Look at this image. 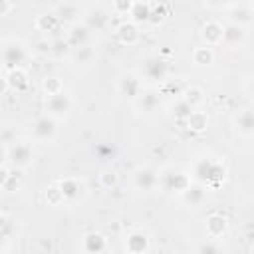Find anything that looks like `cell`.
Masks as SVG:
<instances>
[{"instance_id": "cell-1", "label": "cell", "mask_w": 254, "mask_h": 254, "mask_svg": "<svg viewBox=\"0 0 254 254\" xmlns=\"http://www.w3.org/2000/svg\"><path fill=\"white\" fill-rule=\"evenodd\" d=\"M189 175H190L192 183H198L204 189H214V187H218L226 181L228 171H226V165L220 159L202 155V157H196L192 161V167H190Z\"/></svg>"}, {"instance_id": "cell-2", "label": "cell", "mask_w": 254, "mask_h": 254, "mask_svg": "<svg viewBox=\"0 0 254 254\" xmlns=\"http://www.w3.org/2000/svg\"><path fill=\"white\" fill-rule=\"evenodd\" d=\"M28 56H30L28 46L20 38H6L0 42V64L6 71L24 67Z\"/></svg>"}, {"instance_id": "cell-3", "label": "cell", "mask_w": 254, "mask_h": 254, "mask_svg": "<svg viewBox=\"0 0 254 254\" xmlns=\"http://www.w3.org/2000/svg\"><path fill=\"white\" fill-rule=\"evenodd\" d=\"M192 179L187 171L177 169V167H167L159 173V187L167 192H175V194H183L189 187H190Z\"/></svg>"}, {"instance_id": "cell-4", "label": "cell", "mask_w": 254, "mask_h": 254, "mask_svg": "<svg viewBox=\"0 0 254 254\" xmlns=\"http://www.w3.org/2000/svg\"><path fill=\"white\" fill-rule=\"evenodd\" d=\"M141 79H147L151 83H163L169 75V64L163 56L159 54H153V56H147L143 58L141 62V73H137Z\"/></svg>"}, {"instance_id": "cell-5", "label": "cell", "mask_w": 254, "mask_h": 254, "mask_svg": "<svg viewBox=\"0 0 254 254\" xmlns=\"http://www.w3.org/2000/svg\"><path fill=\"white\" fill-rule=\"evenodd\" d=\"M32 159H34V149H32V143L30 141H24V139H18L16 143H12L8 147V161L14 169H26L32 165Z\"/></svg>"}, {"instance_id": "cell-6", "label": "cell", "mask_w": 254, "mask_h": 254, "mask_svg": "<svg viewBox=\"0 0 254 254\" xmlns=\"http://www.w3.org/2000/svg\"><path fill=\"white\" fill-rule=\"evenodd\" d=\"M109 16H111V10L107 6H103V4H91L89 8L83 10L81 24L87 26L89 32H99V30H103L109 24Z\"/></svg>"}, {"instance_id": "cell-7", "label": "cell", "mask_w": 254, "mask_h": 254, "mask_svg": "<svg viewBox=\"0 0 254 254\" xmlns=\"http://www.w3.org/2000/svg\"><path fill=\"white\" fill-rule=\"evenodd\" d=\"M73 107V99L67 91H62V93H56V95H50L46 97L44 101V109H46V115L54 117L56 121L64 119Z\"/></svg>"}, {"instance_id": "cell-8", "label": "cell", "mask_w": 254, "mask_h": 254, "mask_svg": "<svg viewBox=\"0 0 254 254\" xmlns=\"http://www.w3.org/2000/svg\"><path fill=\"white\" fill-rule=\"evenodd\" d=\"M131 185L139 192H151L159 187V171L149 167V165L137 167L131 175Z\"/></svg>"}, {"instance_id": "cell-9", "label": "cell", "mask_w": 254, "mask_h": 254, "mask_svg": "<svg viewBox=\"0 0 254 254\" xmlns=\"http://www.w3.org/2000/svg\"><path fill=\"white\" fill-rule=\"evenodd\" d=\"M32 135H34V139L40 141V143H50V141H54L56 135H58V121H56L54 117L46 115V113L40 115V117L34 121V125H32Z\"/></svg>"}, {"instance_id": "cell-10", "label": "cell", "mask_w": 254, "mask_h": 254, "mask_svg": "<svg viewBox=\"0 0 254 254\" xmlns=\"http://www.w3.org/2000/svg\"><path fill=\"white\" fill-rule=\"evenodd\" d=\"M56 185L64 194V202H77L85 194V183L77 177H62Z\"/></svg>"}, {"instance_id": "cell-11", "label": "cell", "mask_w": 254, "mask_h": 254, "mask_svg": "<svg viewBox=\"0 0 254 254\" xmlns=\"http://www.w3.org/2000/svg\"><path fill=\"white\" fill-rule=\"evenodd\" d=\"M224 8L228 10V22L244 28L252 24V16H254L252 2H230V4H224Z\"/></svg>"}, {"instance_id": "cell-12", "label": "cell", "mask_w": 254, "mask_h": 254, "mask_svg": "<svg viewBox=\"0 0 254 254\" xmlns=\"http://www.w3.org/2000/svg\"><path fill=\"white\" fill-rule=\"evenodd\" d=\"M248 40V28L244 26H238V24H232V22H226L222 26V40L220 44H224L226 48H242Z\"/></svg>"}, {"instance_id": "cell-13", "label": "cell", "mask_w": 254, "mask_h": 254, "mask_svg": "<svg viewBox=\"0 0 254 254\" xmlns=\"http://www.w3.org/2000/svg\"><path fill=\"white\" fill-rule=\"evenodd\" d=\"M83 6H79L77 2H60V4H56L54 6V14H56V18L60 20V24L64 22V24H69V26H73V24H77L81 18H83Z\"/></svg>"}, {"instance_id": "cell-14", "label": "cell", "mask_w": 254, "mask_h": 254, "mask_svg": "<svg viewBox=\"0 0 254 254\" xmlns=\"http://www.w3.org/2000/svg\"><path fill=\"white\" fill-rule=\"evenodd\" d=\"M133 105H135V109H137L139 113H143V115H153V113H157L159 107H161V95H159V91H155V89H143V91L133 99Z\"/></svg>"}, {"instance_id": "cell-15", "label": "cell", "mask_w": 254, "mask_h": 254, "mask_svg": "<svg viewBox=\"0 0 254 254\" xmlns=\"http://www.w3.org/2000/svg\"><path fill=\"white\" fill-rule=\"evenodd\" d=\"M117 89H119L121 95L135 99L143 91V81H141V77L135 71H125L117 79Z\"/></svg>"}, {"instance_id": "cell-16", "label": "cell", "mask_w": 254, "mask_h": 254, "mask_svg": "<svg viewBox=\"0 0 254 254\" xmlns=\"http://www.w3.org/2000/svg\"><path fill=\"white\" fill-rule=\"evenodd\" d=\"M151 246V238L145 230H131L125 236V250L127 254H147Z\"/></svg>"}, {"instance_id": "cell-17", "label": "cell", "mask_w": 254, "mask_h": 254, "mask_svg": "<svg viewBox=\"0 0 254 254\" xmlns=\"http://www.w3.org/2000/svg\"><path fill=\"white\" fill-rule=\"evenodd\" d=\"M232 125H234L238 135L252 137L254 135V111H252V107H244V109L236 111L232 117Z\"/></svg>"}, {"instance_id": "cell-18", "label": "cell", "mask_w": 254, "mask_h": 254, "mask_svg": "<svg viewBox=\"0 0 254 254\" xmlns=\"http://www.w3.org/2000/svg\"><path fill=\"white\" fill-rule=\"evenodd\" d=\"M204 230H206V236L212 238V240H218L226 234L228 230V220L224 214L220 212H212L206 216V222H204Z\"/></svg>"}, {"instance_id": "cell-19", "label": "cell", "mask_w": 254, "mask_h": 254, "mask_svg": "<svg viewBox=\"0 0 254 254\" xmlns=\"http://www.w3.org/2000/svg\"><path fill=\"white\" fill-rule=\"evenodd\" d=\"M105 248H107V238L101 232L91 230V232H85L83 234V238H81V250L85 254H101Z\"/></svg>"}, {"instance_id": "cell-20", "label": "cell", "mask_w": 254, "mask_h": 254, "mask_svg": "<svg viewBox=\"0 0 254 254\" xmlns=\"http://www.w3.org/2000/svg\"><path fill=\"white\" fill-rule=\"evenodd\" d=\"M117 40L123 44V46H135L141 38V30L137 24H133L131 20H125L117 26Z\"/></svg>"}, {"instance_id": "cell-21", "label": "cell", "mask_w": 254, "mask_h": 254, "mask_svg": "<svg viewBox=\"0 0 254 254\" xmlns=\"http://www.w3.org/2000/svg\"><path fill=\"white\" fill-rule=\"evenodd\" d=\"M89 38H91V32L87 30V26H83L81 22L69 26L67 34H65V42L69 44V48H79V46H85L89 44Z\"/></svg>"}, {"instance_id": "cell-22", "label": "cell", "mask_w": 254, "mask_h": 254, "mask_svg": "<svg viewBox=\"0 0 254 254\" xmlns=\"http://www.w3.org/2000/svg\"><path fill=\"white\" fill-rule=\"evenodd\" d=\"M200 38L204 40V44L208 48L220 44V40H222V24L218 20H206L202 24V28H200Z\"/></svg>"}, {"instance_id": "cell-23", "label": "cell", "mask_w": 254, "mask_h": 254, "mask_svg": "<svg viewBox=\"0 0 254 254\" xmlns=\"http://www.w3.org/2000/svg\"><path fill=\"white\" fill-rule=\"evenodd\" d=\"M6 81H8V89H14L16 93H22L30 87V75L24 67H18V69H10L6 71Z\"/></svg>"}, {"instance_id": "cell-24", "label": "cell", "mask_w": 254, "mask_h": 254, "mask_svg": "<svg viewBox=\"0 0 254 254\" xmlns=\"http://www.w3.org/2000/svg\"><path fill=\"white\" fill-rule=\"evenodd\" d=\"M206 190H208V189H204L202 185H198V183H190V187L181 194V200H183L187 206L196 208V206H200V204L204 202V198H206Z\"/></svg>"}, {"instance_id": "cell-25", "label": "cell", "mask_w": 254, "mask_h": 254, "mask_svg": "<svg viewBox=\"0 0 254 254\" xmlns=\"http://www.w3.org/2000/svg\"><path fill=\"white\" fill-rule=\"evenodd\" d=\"M34 26L38 32L42 34H50V32H56L60 28V20L56 18L54 12H40L34 20Z\"/></svg>"}, {"instance_id": "cell-26", "label": "cell", "mask_w": 254, "mask_h": 254, "mask_svg": "<svg viewBox=\"0 0 254 254\" xmlns=\"http://www.w3.org/2000/svg\"><path fill=\"white\" fill-rule=\"evenodd\" d=\"M181 97H183L192 109H198V107L206 101V93H204V89L198 87V85H185Z\"/></svg>"}, {"instance_id": "cell-27", "label": "cell", "mask_w": 254, "mask_h": 254, "mask_svg": "<svg viewBox=\"0 0 254 254\" xmlns=\"http://www.w3.org/2000/svg\"><path fill=\"white\" fill-rule=\"evenodd\" d=\"M93 58H95V50L91 48V44L73 48V50L69 52V60H71V64H75V65H87V64L93 62Z\"/></svg>"}, {"instance_id": "cell-28", "label": "cell", "mask_w": 254, "mask_h": 254, "mask_svg": "<svg viewBox=\"0 0 254 254\" xmlns=\"http://www.w3.org/2000/svg\"><path fill=\"white\" fill-rule=\"evenodd\" d=\"M185 123H187V127H189V131H192V133H202V131H206V127H208V115H206L204 111H200V109H192L190 115L185 119Z\"/></svg>"}, {"instance_id": "cell-29", "label": "cell", "mask_w": 254, "mask_h": 254, "mask_svg": "<svg viewBox=\"0 0 254 254\" xmlns=\"http://www.w3.org/2000/svg\"><path fill=\"white\" fill-rule=\"evenodd\" d=\"M149 10H151V2H133L131 4V10H129V20L133 24H143L149 20Z\"/></svg>"}, {"instance_id": "cell-30", "label": "cell", "mask_w": 254, "mask_h": 254, "mask_svg": "<svg viewBox=\"0 0 254 254\" xmlns=\"http://www.w3.org/2000/svg\"><path fill=\"white\" fill-rule=\"evenodd\" d=\"M192 64L200 65V67L212 65L214 64V50L208 48V46H196L192 50Z\"/></svg>"}, {"instance_id": "cell-31", "label": "cell", "mask_w": 254, "mask_h": 254, "mask_svg": "<svg viewBox=\"0 0 254 254\" xmlns=\"http://www.w3.org/2000/svg\"><path fill=\"white\" fill-rule=\"evenodd\" d=\"M169 115L171 117H175V119H179V121H185L189 115H190V111H192V107L183 99V97H175L171 103H169Z\"/></svg>"}, {"instance_id": "cell-32", "label": "cell", "mask_w": 254, "mask_h": 254, "mask_svg": "<svg viewBox=\"0 0 254 254\" xmlns=\"http://www.w3.org/2000/svg\"><path fill=\"white\" fill-rule=\"evenodd\" d=\"M167 4L165 2H151V10H149V20H147V24H151V26H159V24H163L165 22V18H167Z\"/></svg>"}, {"instance_id": "cell-33", "label": "cell", "mask_w": 254, "mask_h": 254, "mask_svg": "<svg viewBox=\"0 0 254 254\" xmlns=\"http://www.w3.org/2000/svg\"><path fill=\"white\" fill-rule=\"evenodd\" d=\"M42 91L46 93V97L65 91L62 77H58V75H48V77H44V81H42Z\"/></svg>"}, {"instance_id": "cell-34", "label": "cell", "mask_w": 254, "mask_h": 254, "mask_svg": "<svg viewBox=\"0 0 254 254\" xmlns=\"http://www.w3.org/2000/svg\"><path fill=\"white\" fill-rule=\"evenodd\" d=\"M119 183V173L115 169H103L99 173V185L103 189H113Z\"/></svg>"}, {"instance_id": "cell-35", "label": "cell", "mask_w": 254, "mask_h": 254, "mask_svg": "<svg viewBox=\"0 0 254 254\" xmlns=\"http://www.w3.org/2000/svg\"><path fill=\"white\" fill-rule=\"evenodd\" d=\"M44 198H46V202H48L50 206H60V204L64 202V194H62V190L58 189V185H50V187L44 190Z\"/></svg>"}, {"instance_id": "cell-36", "label": "cell", "mask_w": 254, "mask_h": 254, "mask_svg": "<svg viewBox=\"0 0 254 254\" xmlns=\"http://www.w3.org/2000/svg\"><path fill=\"white\" fill-rule=\"evenodd\" d=\"M194 254H222V248H220L218 240L206 238V240H202V242L196 246Z\"/></svg>"}, {"instance_id": "cell-37", "label": "cell", "mask_w": 254, "mask_h": 254, "mask_svg": "<svg viewBox=\"0 0 254 254\" xmlns=\"http://www.w3.org/2000/svg\"><path fill=\"white\" fill-rule=\"evenodd\" d=\"M183 89H185V85L179 79H165L161 83V91L167 93V95H173V97H181Z\"/></svg>"}, {"instance_id": "cell-38", "label": "cell", "mask_w": 254, "mask_h": 254, "mask_svg": "<svg viewBox=\"0 0 254 254\" xmlns=\"http://www.w3.org/2000/svg\"><path fill=\"white\" fill-rule=\"evenodd\" d=\"M69 52H71V48L65 42V38H58V40L50 42V54H54L58 58H64V56H69Z\"/></svg>"}, {"instance_id": "cell-39", "label": "cell", "mask_w": 254, "mask_h": 254, "mask_svg": "<svg viewBox=\"0 0 254 254\" xmlns=\"http://www.w3.org/2000/svg\"><path fill=\"white\" fill-rule=\"evenodd\" d=\"M131 4H133V0H115V2H111L109 10L115 16H127L131 10Z\"/></svg>"}, {"instance_id": "cell-40", "label": "cell", "mask_w": 254, "mask_h": 254, "mask_svg": "<svg viewBox=\"0 0 254 254\" xmlns=\"http://www.w3.org/2000/svg\"><path fill=\"white\" fill-rule=\"evenodd\" d=\"M20 187H22V179H20V175L10 171V177H8V181L4 183V187H2V189H4L6 192H16Z\"/></svg>"}, {"instance_id": "cell-41", "label": "cell", "mask_w": 254, "mask_h": 254, "mask_svg": "<svg viewBox=\"0 0 254 254\" xmlns=\"http://www.w3.org/2000/svg\"><path fill=\"white\" fill-rule=\"evenodd\" d=\"M12 10H14V4H12V2H8V0H0V18L6 16V14H10Z\"/></svg>"}, {"instance_id": "cell-42", "label": "cell", "mask_w": 254, "mask_h": 254, "mask_svg": "<svg viewBox=\"0 0 254 254\" xmlns=\"http://www.w3.org/2000/svg\"><path fill=\"white\" fill-rule=\"evenodd\" d=\"M8 177H10V169L6 165H0V189L4 187V183L8 181Z\"/></svg>"}, {"instance_id": "cell-43", "label": "cell", "mask_w": 254, "mask_h": 254, "mask_svg": "<svg viewBox=\"0 0 254 254\" xmlns=\"http://www.w3.org/2000/svg\"><path fill=\"white\" fill-rule=\"evenodd\" d=\"M8 161V147L0 143V165H4Z\"/></svg>"}, {"instance_id": "cell-44", "label": "cell", "mask_w": 254, "mask_h": 254, "mask_svg": "<svg viewBox=\"0 0 254 254\" xmlns=\"http://www.w3.org/2000/svg\"><path fill=\"white\" fill-rule=\"evenodd\" d=\"M38 46H40V48H38L40 52H44V54H50V42H48V40H44V42H40Z\"/></svg>"}, {"instance_id": "cell-45", "label": "cell", "mask_w": 254, "mask_h": 254, "mask_svg": "<svg viewBox=\"0 0 254 254\" xmlns=\"http://www.w3.org/2000/svg\"><path fill=\"white\" fill-rule=\"evenodd\" d=\"M4 91H8V81H6V77H0V95Z\"/></svg>"}, {"instance_id": "cell-46", "label": "cell", "mask_w": 254, "mask_h": 254, "mask_svg": "<svg viewBox=\"0 0 254 254\" xmlns=\"http://www.w3.org/2000/svg\"><path fill=\"white\" fill-rule=\"evenodd\" d=\"M6 222H8V216H6V212H2V210H0V230L6 226Z\"/></svg>"}, {"instance_id": "cell-47", "label": "cell", "mask_w": 254, "mask_h": 254, "mask_svg": "<svg viewBox=\"0 0 254 254\" xmlns=\"http://www.w3.org/2000/svg\"><path fill=\"white\" fill-rule=\"evenodd\" d=\"M0 252H2V236H0Z\"/></svg>"}, {"instance_id": "cell-48", "label": "cell", "mask_w": 254, "mask_h": 254, "mask_svg": "<svg viewBox=\"0 0 254 254\" xmlns=\"http://www.w3.org/2000/svg\"><path fill=\"white\" fill-rule=\"evenodd\" d=\"M0 254H2V252H0Z\"/></svg>"}]
</instances>
